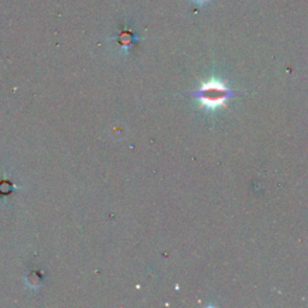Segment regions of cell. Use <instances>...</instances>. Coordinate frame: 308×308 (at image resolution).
<instances>
[{
    "instance_id": "7a4b0ae2",
    "label": "cell",
    "mask_w": 308,
    "mask_h": 308,
    "mask_svg": "<svg viewBox=\"0 0 308 308\" xmlns=\"http://www.w3.org/2000/svg\"><path fill=\"white\" fill-rule=\"evenodd\" d=\"M193 2L194 3H196V4H200V5H202V4H205V3H207L208 0H193Z\"/></svg>"
},
{
    "instance_id": "6da1fadb",
    "label": "cell",
    "mask_w": 308,
    "mask_h": 308,
    "mask_svg": "<svg viewBox=\"0 0 308 308\" xmlns=\"http://www.w3.org/2000/svg\"><path fill=\"white\" fill-rule=\"evenodd\" d=\"M193 96L198 98L200 103L206 109L215 110L224 106L227 100L232 96L229 88L218 80H211L202 84Z\"/></svg>"
}]
</instances>
